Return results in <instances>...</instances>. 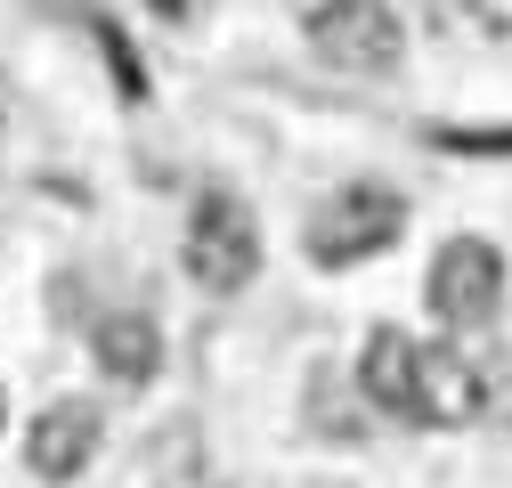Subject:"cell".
Masks as SVG:
<instances>
[{"label":"cell","instance_id":"obj_1","mask_svg":"<svg viewBox=\"0 0 512 488\" xmlns=\"http://www.w3.org/2000/svg\"><path fill=\"white\" fill-rule=\"evenodd\" d=\"M399 236H407V196L391 188V179H342V188H326L309 204L301 253L317 269H358L374 253H391Z\"/></svg>","mask_w":512,"mask_h":488},{"label":"cell","instance_id":"obj_2","mask_svg":"<svg viewBox=\"0 0 512 488\" xmlns=\"http://www.w3.org/2000/svg\"><path fill=\"white\" fill-rule=\"evenodd\" d=\"M179 269L196 293L212 301H236L252 277H261V212H252L236 188H204L187 204V228H179Z\"/></svg>","mask_w":512,"mask_h":488},{"label":"cell","instance_id":"obj_3","mask_svg":"<svg viewBox=\"0 0 512 488\" xmlns=\"http://www.w3.org/2000/svg\"><path fill=\"white\" fill-rule=\"evenodd\" d=\"M301 41L317 66H334L350 82H391L407 66V17L399 0H309Z\"/></svg>","mask_w":512,"mask_h":488},{"label":"cell","instance_id":"obj_4","mask_svg":"<svg viewBox=\"0 0 512 488\" xmlns=\"http://www.w3.org/2000/svg\"><path fill=\"white\" fill-rule=\"evenodd\" d=\"M504 285H512V261H504V244L488 236H447L431 269H423V310L439 318V334H488L504 318Z\"/></svg>","mask_w":512,"mask_h":488},{"label":"cell","instance_id":"obj_5","mask_svg":"<svg viewBox=\"0 0 512 488\" xmlns=\"http://www.w3.org/2000/svg\"><path fill=\"white\" fill-rule=\"evenodd\" d=\"M106 448V415L98 399H49L33 423H25V472L41 488H74Z\"/></svg>","mask_w":512,"mask_h":488},{"label":"cell","instance_id":"obj_6","mask_svg":"<svg viewBox=\"0 0 512 488\" xmlns=\"http://www.w3.org/2000/svg\"><path fill=\"white\" fill-rule=\"evenodd\" d=\"M480 415H488L480 358L447 350V342H423V358H415V423L423 432H464V423H480Z\"/></svg>","mask_w":512,"mask_h":488},{"label":"cell","instance_id":"obj_7","mask_svg":"<svg viewBox=\"0 0 512 488\" xmlns=\"http://www.w3.org/2000/svg\"><path fill=\"white\" fill-rule=\"evenodd\" d=\"M415 358H423V342H415L407 326H366V342H358V366H350V383H358L366 415L415 423Z\"/></svg>","mask_w":512,"mask_h":488},{"label":"cell","instance_id":"obj_8","mask_svg":"<svg viewBox=\"0 0 512 488\" xmlns=\"http://www.w3.org/2000/svg\"><path fill=\"white\" fill-rule=\"evenodd\" d=\"M90 358H98V375L114 391H147L163 375V326L147 310H106L90 326Z\"/></svg>","mask_w":512,"mask_h":488},{"label":"cell","instance_id":"obj_9","mask_svg":"<svg viewBox=\"0 0 512 488\" xmlns=\"http://www.w3.org/2000/svg\"><path fill=\"white\" fill-rule=\"evenodd\" d=\"M456 17L488 41H512V0H456Z\"/></svg>","mask_w":512,"mask_h":488},{"label":"cell","instance_id":"obj_10","mask_svg":"<svg viewBox=\"0 0 512 488\" xmlns=\"http://www.w3.org/2000/svg\"><path fill=\"white\" fill-rule=\"evenodd\" d=\"M0 432H9V391H0Z\"/></svg>","mask_w":512,"mask_h":488}]
</instances>
